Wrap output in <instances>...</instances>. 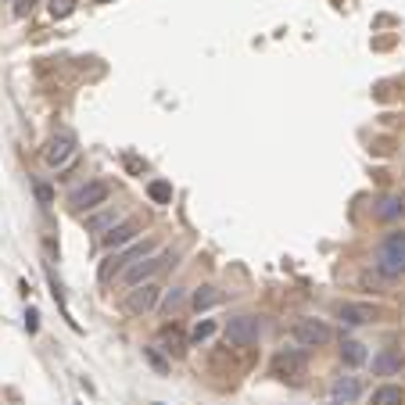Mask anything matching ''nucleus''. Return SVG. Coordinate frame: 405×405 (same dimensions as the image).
I'll return each instance as SVG.
<instances>
[{
  "label": "nucleus",
  "mask_w": 405,
  "mask_h": 405,
  "mask_svg": "<svg viewBox=\"0 0 405 405\" xmlns=\"http://www.w3.org/2000/svg\"><path fill=\"white\" fill-rule=\"evenodd\" d=\"M36 197H40V205H54V190L47 183H36Z\"/></svg>",
  "instance_id": "a878e982"
},
{
  "label": "nucleus",
  "mask_w": 405,
  "mask_h": 405,
  "mask_svg": "<svg viewBox=\"0 0 405 405\" xmlns=\"http://www.w3.org/2000/svg\"><path fill=\"white\" fill-rule=\"evenodd\" d=\"M183 298H187V294H183V287H172V291H162V301H158V305H162V312H165V316H172L176 309L183 305Z\"/></svg>",
  "instance_id": "4be33fe9"
},
{
  "label": "nucleus",
  "mask_w": 405,
  "mask_h": 405,
  "mask_svg": "<svg viewBox=\"0 0 405 405\" xmlns=\"http://www.w3.org/2000/svg\"><path fill=\"white\" fill-rule=\"evenodd\" d=\"M359 395H362L359 376H337V381H334V388H330V398H334L337 405H351Z\"/></svg>",
  "instance_id": "f8f14e48"
},
{
  "label": "nucleus",
  "mask_w": 405,
  "mask_h": 405,
  "mask_svg": "<svg viewBox=\"0 0 405 405\" xmlns=\"http://www.w3.org/2000/svg\"><path fill=\"white\" fill-rule=\"evenodd\" d=\"M144 356H147V362L155 366L158 373H169V362H165V359L158 356V348H144Z\"/></svg>",
  "instance_id": "b1692460"
},
{
  "label": "nucleus",
  "mask_w": 405,
  "mask_h": 405,
  "mask_svg": "<svg viewBox=\"0 0 405 405\" xmlns=\"http://www.w3.org/2000/svg\"><path fill=\"white\" fill-rule=\"evenodd\" d=\"M373 269L384 276V280H398V276H405V230L402 234H388L381 240V247H376L373 255Z\"/></svg>",
  "instance_id": "f257e3e1"
},
{
  "label": "nucleus",
  "mask_w": 405,
  "mask_h": 405,
  "mask_svg": "<svg viewBox=\"0 0 405 405\" xmlns=\"http://www.w3.org/2000/svg\"><path fill=\"white\" fill-rule=\"evenodd\" d=\"M97 4H112V0H97Z\"/></svg>",
  "instance_id": "c85d7f7f"
},
{
  "label": "nucleus",
  "mask_w": 405,
  "mask_h": 405,
  "mask_svg": "<svg viewBox=\"0 0 405 405\" xmlns=\"http://www.w3.org/2000/svg\"><path fill=\"white\" fill-rule=\"evenodd\" d=\"M337 319L344 326H366V323L381 319V309L369 305V301H341V305H337Z\"/></svg>",
  "instance_id": "1a4fd4ad"
},
{
  "label": "nucleus",
  "mask_w": 405,
  "mask_h": 405,
  "mask_svg": "<svg viewBox=\"0 0 405 405\" xmlns=\"http://www.w3.org/2000/svg\"><path fill=\"white\" fill-rule=\"evenodd\" d=\"M158 301H162V287L155 280H147L140 287H133L130 294H125V312L130 316H147L151 309H158Z\"/></svg>",
  "instance_id": "6e6552de"
},
{
  "label": "nucleus",
  "mask_w": 405,
  "mask_h": 405,
  "mask_svg": "<svg viewBox=\"0 0 405 405\" xmlns=\"http://www.w3.org/2000/svg\"><path fill=\"white\" fill-rule=\"evenodd\" d=\"M169 259H172V251H155V255H147V259L133 262L130 269L122 273V284H125V287H140V284H147L151 276H155V273H158Z\"/></svg>",
  "instance_id": "0eeeda50"
},
{
  "label": "nucleus",
  "mask_w": 405,
  "mask_h": 405,
  "mask_svg": "<svg viewBox=\"0 0 405 405\" xmlns=\"http://www.w3.org/2000/svg\"><path fill=\"white\" fill-rule=\"evenodd\" d=\"M337 356H341V362H344V366H362V362L369 359V356H366V344H362V341H351V337H344V341H341Z\"/></svg>",
  "instance_id": "2eb2a0df"
},
{
  "label": "nucleus",
  "mask_w": 405,
  "mask_h": 405,
  "mask_svg": "<svg viewBox=\"0 0 405 405\" xmlns=\"http://www.w3.org/2000/svg\"><path fill=\"white\" fill-rule=\"evenodd\" d=\"M305 373H309V356L301 348H284L273 356V376H280V381H301Z\"/></svg>",
  "instance_id": "39448f33"
},
{
  "label": "nucleus",
  "mask_w": 405,
  "mask_h": 405,
  "mask_svg": "<svg viewBox=\"0 0 405 405\" xmlns=\"http://www.w3.org/2000/svg\"><path fill=\"white\" fill-rule=\"evenodd\" d=\"M147 194H151V201H155V205H169V201H172V183L151 180V183H147Z\"/></svg>",
  "instance_id": "412c9836"
},
{
  "label": "nucleus",
  "mask_w": 405,
  "mask_h": 405,
  "mask_svg": "<svg viewBox=\"0 0 405 405\" xmlns=\"http://www.w3.org/2000/svg\"><path fill=\"white\" fill-rule=\"evenodd\" d=\"M222 301V291L219 287H212V284H201L194 294H190V305H194V312H208V309H215Z\"/></svg>",
  "instance_id": "4468645a"
},
{
  "label": "nucleus",
  "mask_w": 405,
  "mask_h": 405,
  "mask_svg": "<svg viewBox=\"0 0 405 405\" xmlns=\"http://www.w3.org/2000/svg\"><path fill=\"white\" fill-rule=\"evenodd\" d=\"M140 237V222L137 219H122L119 226H115V230H108L105 237H100V240H105V247H125V244H133Z\"/></svg>",
  "instance_id": "9b49d317"
},
{
  "label": "nucleus",
  "mask_w": 405,
  "mask_h": 405,
  "mask_svg": "<svg viewBox=\"0 0 405 405\" xmlns=\"http://www.w3.org/2000/svg\"><path fill=\"white\" fill-rule=\"evenodd\" d=\"M119 222H122V215H119L115 208H100L97 215H86V230H90V234H100V237H105L108 230H115Z\"/></svg>",
  "instance_id": "ddd939ff"
},
{
  "label": "nucleus",
  "mask_w": 405,
  "mask_h": 405,
  "mask_svg": "<svg viewBox=\"0 0 405 405\" xmlns=\"http://www.w3.org/2000/svg\"><path fill=\"white\" fill-rule=\"evenodd\" d=\"M219 334V323L215 319H197L194 326H190V344H205V341H212Z\"/></svg>",
  "instance_id": "a211bd4d"
},
{
  "label": "nucleus",
  "mask_w": 405,
  "mask_h": 405,
  "mask_svg": "<svg viewBox=\"0 0 405 405\" xmlns=\"http://www.w3.org/2000/svg\"><path fill=\"white\" fill-rule=\"evenodd\" d=\"M108 197H112V187H108L105 180H90V183H83L79 190H72L68 205H72L75 212H97L100 205H108Z\"/></svg>",
  "instance_id": "423d86ee"
},
{
  "label": "nucleus",
  "mask_w": 405,
  "mask_h": 405,
  "mask_svg": "<svg viewBox=\"0 0 405 405\" xmlns=\"http://www.w3.org/2000/svg\"><path fill=\"white\" fill-rule=\"evenodd\" d=\"M147 255H155V240H133L125 251H119V255H108V262L100 266V280L108 284L112 276H122L133 262H140V259H147Z\"/></svg>",
  "instance_id": "f03ea898"
},
{
  "label": "nucleus",
  "mask_w": 405,
  "mask_h": 405,
  "mask_svg": "<svg viewBox=\"0 0 405 405\" xmlns=\"http://www.w3.org/2000/svg\"><path fill=\"white\" fill-rule=\"evenodd\" d=\"M75 155V137L72 133H58V137H50V144L43 147V162L50 169H65Z\"/></svg>",
  "instance_id": "9d476101"
},
{
  "label": "nucleus",
  "mask_w": 405,
  "mask_h": 405,
  "mask_svg": "<svg viewBox=\"0 0 405 405\" xmlns=\"http://www.w3.org/2000/svg\"><path fill=\"white\" fill-rule=\"evenodd\" d=\"M373 212H376V219L391 222V219H398V215H402V201H398V197H381Z\"/></svg>",
  "instance_id": "aec40b11"
},
{
  "label": "nucleus",
  "mask_w": 405,
  "mask_h": 405,
  "mask_svg": "<svg viewBox=\"0 0 405 405\" xmlns=\"http://www.w3.org/2000/svg\"><path fill=\"white\" fill-rule=\"evenodd\" d=\"M291 337H294L301 348H326V344L334 341V326L326 323V319L305 316V319H298V323L291 326Z\"/></svg>",
  "instance_id": "7ed1b4c3"
},
{
  "label": "nucleus",
  "mask_w": 405,
  "mask_h": 405,
  "mask_svg": "<svg viewBox=\"0 0 405 405\" xmlns=\"http://www.w3.org/2000/svg\"><path fill=\"white\" fill-rule=\"evenodd\" d=\"M395 369H402V356H398L395 348H384L381 356L373 359V373H376V376H388V373H395Z\"/></svg>",
  "instance_id": "dca6fc26"
},
{
  "label": "nucleus",
  "mask_w": 405,
  "mask_h": 405,
  "mask_svg": "<svg viewBox=\"0 0 405 405\" xmlns=\"http://www.w3.org/2000/svg\"><path fill=\"white\" fill-rule=\"evenodd\" d=\"M369 405H402V388H398V384H381V388H373Z\"/></svg>",
  "instance_id": "f3484780"
},
{
  "label": "nucleus",
  "mask_w": 405,
  "mask_h": 405,
  "mask_svg": "<svg viewBox=\"0 0 405 405\" xmlns=\"http://www.w3.org/2000/svg\"><path fill=\"white\" fill-rule=\"evenodd\" d=\"M398 201H402V215H405V194H402V197H398Z\"/></svg>",
  "instance_id": "cd10ccee"
},
{
  "label": "nucleus",
  "mask_w": 405,
  "mask_h": 405,
  "mask_svg": "<svg viewBox=\"0 0 405 405\" xmlns=\"http://www.w3.org/2000/svg\"><path fill=\"white\" fill-rule=\"evenodd\" d=\"M226 344L230 348H251V344H259L262 337V319L259 316H234L230 323H226V330H222Z\"/></svg>",
  "instance_id": "20e7f679"
},
{
  "label": "nucleus",
  "mask_w": 405,
  "mask_h": 405,
  "mask_svg": "<svg viewBox=\"0 0 405 405\" xmlns=\"http://www.w3.org/2000/svg\"><path fill=\"white\" fill-rule=\"evenodd\" d=\"M162 344H165L169 356H183V351H187V341H183V334L176 330V326H165V330H162Z\"/></svg>",
  "instance_id": "6ab92c4d"
},
{
  "label": "nucleus",
  "mask_w": 405,
  "mask_h": 405,
  "mask_svg": "<svg viewBox=\"0 0 405 405\" xmlns=\"http://www.w3.org/2000/svg\"><path fill=\"white\" fill-rule=\"evenodd\" d=\"M155 405H162V402H155Z\"/></svg>",
  "instance_id": "c756f323"
},
{
  "label": "nucleus",
  "mask_w": 405,
  "mask_h": 405,
  "mask_svg": "<svg viewBox=\"0 0 405 405\" xmlns=\"http://www.w3.org/2000/svg\"><path fill=\"white\" fill-rule=\"evenodd\" d=\"M25 330H29V334H36V330H40V316H36V309L25 312Z\"/></svg>",
  "instance_id": "bb28decb"
},
{
  "label": "nucleus",
  "mask_w": 405,
  "mask_h": 405,
  "mask_svg": "<svg viewBox=\"0 0 405 405\" xmlns=\"http://www.w3.org/2000/svg\"><path fill=\"white\" fill-rule=\"evenodd\" d=\"M36 4H40V0H15V18H25Z\"/></svg>",
  "instance_id": "393cba45"
},
{
  "label": "nucleus",
  "mask_w": 405,
  "mask_h": 405,
  "mask_svg": "<svg viewBox=\"0 0 405 405\" xmlns=\"http://www.w3.org/2000/svg\"><path fill=\"white\" fill-rule=\"evenodd\" d=\"M75 11V0H50V15L54 18H68Z\"/></svg>",
  "instance_id": "5701e85b"
}]
</instances>
